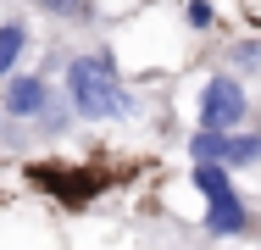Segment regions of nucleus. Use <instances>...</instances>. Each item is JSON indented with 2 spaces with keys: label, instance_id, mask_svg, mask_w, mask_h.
Here are the masks:
<instances>
[{
  "label": "nucleus",
  "instance_id": "obj_1",
  "mask_svg": "<svg viewBox=\"0 0 261 250\" xmlns=\"http://www.w3.org/2000/svg\"><path fill=\"white\" fill-rule=\"evenodd\" d=\"M67 100L78 117L89 122H106V117H134V95L122 89L111 56H78L67 67Z\"/></svg>",
  "mask_w": 261,
  "mask_h": 250
},
{
  "label": "nucleus",
  "instance_id": "obj_2",
  "mask_svg": "<svg viewBox=\"0 0 261 250\" xmlns=\"http://www.w3.org/2000/svg\"><path fill=\"white\" fill-rule=\"evenodd\" d=\"M245 111H250V100H245V84L233 78V72H217L206 78V89H200V128H239L245 122Z\"/></svg>",
  "mask_w": 261,
  "mask_h": 250
},
{
  "label": "nucleus",
  "instance_id": "obj_3",
  "mask_svg": "<svg viewBox=\"0 0 261 250\" xmlns=\"http://www.w3.org/2000/svg\"><path fill=\"white\" fill-rule=\"evenodd\" d=\"M45 106H50V84H45V78H34V72L11 78V84H6V95H0V111H6V117H39Z\"/></svg>",
  "mask_w": 261,
  "mask_h": 250
},
{
  "label": "nucleus",
  "instance_id": "obj_4",
  "mask_svg": "<svg viewBox=\"0 0 261 250\" xmlns=\"http://www.w3.org/2000/svg\"><path fill=\"white\" fill-rule=\"evenodd\" d=\"M206 228H211V234H250V211H245V200H239V195H222V200H211V211H206Z\"/></svg>",
  "mask_w": 261,
  "mask_h": 250
},
{
  "label": "nucleus",
  "instance_id": "obj_5",
  "mask_svg": "<svg viewBox=\"0 0 261 250\" xmlns=\"http://www.w3.org/2000/svg\"><path fill=\"white\" fill-rule=\"evenodd\" d=\"M261 161V134H233L222 139V167H256Z\"/></svg>",
  "mask_w": 261,
  "mask_h": 250
},
{
  "label": "nucleus",
  "instance_id": "obj_6",
  "mask_svg": "<svg viewBox=\"0 0 261 250\" xmlns=\"http://www.w3.org/2000/svg\"><path fill=\"white\" fill-rule=\"evenodd\" d=\"M22 45H28V28H22V22H0V78L17 67Z\"/></svg>",
  "mask_w": 261,
  "mask_h": 250
},
{
  "label": "nucleus",
  "instance_id": "obj_7",
  "mask_svg": "<svg viewBox=\"0 0 261 250\" xmlns=\"http://www.w3.org/2000/svg\"><path fill=\"white\" fill-rule=\"evenodd\" d=\"M222 128H200L195 139H189V150H195V161H222Z\"/></svg>",
  "mask_w": 261,
  "mask_h": 250
},
{
  "label": "nucleus",
  "instance_id": "obj_8",
  "mask_svg": "<svg viewBox=\"0 0 261 250\" xmlns=\"http://www.w3.org/2000/svg\"><path fill=\"white\" fill-rule=\"evenodd\" d=\"M50 17H78V11H89V0H39Z\"/></svg>",
  "mask_w": 261,
  "mask_h": 250
},
{
  "label": "nucleus",
  "instance_id": "obj_9",
  "mask_svg": "<svg viewBox=\"0 0 261 250\" xmlns=\"http://www.w3.org/2000/svg\"><path fill=\"white\" fill-rule=\"evenodd\" d=\"M233 61H239V67H256V61H261V45H256V39H239V45H233Z\"/></svg>",
  "mask_w": 261,
  "mask_h": 250
},
{
  "label": "nucleus",
  "instance_id": "obj_10",
  "mask_svg": "<svg viewBox=\"0 0 261 250\" xmlns=\"http://www.w3.org/2000/svg\"><path fill=\"white\" fill-rule=\"evenodd\" d=\"M184 17H189V28H211V6H206V0H189Z\"/></svg>",
  "mask_w": 261,
  "mask_h": 250
},
{
  "label": "nucleus",
  "instance_id": "obj_11",
  "mask_svg": "<svg viewBox=\"0 0 261 250\" xmlns=\"http://www.w3.org/2000/svg\"><path fill=\"white\" fill-rule=\"evenodd\" d=\"M0 128H6V122H0Z\"/></svg>",
  "mask_w": 261,
  "mask_h": 250
}]
</instances>
